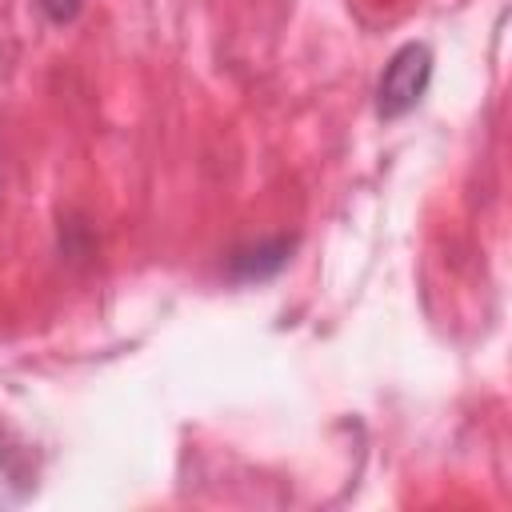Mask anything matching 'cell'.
Wrapping results in <instances>:
<instances>
[{
  "label": "cell",
  "mask_w": 512,
  "mask_h": 512,
  "mask_svg": "<svg viewBox=\"0 0 512 512\" xmlns=\"http://www.w3.org/2000/svg\"><path fill=\"white\" fill-rule=\"evenodd\" d=\"M428 80H432V48L424 40H408L400 44L384 72H380V84H376V112L384 120H396L404 112H412L420 104V96L428 92Z\"/></svg>",
  "instance_id": "obj_1"
}]
</instances>
